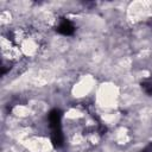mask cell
Masks as SVG:
<instances>
[{"instance_id": "7a4b0ae2", "label": "cell", "mask_w": 152, "mask_h": 152, "mask_svg": "<svg viewBox=\"0 0 152 152\" xmlns=\"http://www.w3.org/2000/svg\"><path fill=\"white\" fill-rule=\"evenodd\" d=\"M97 82L93 75H81L71 86V95L77 101H83L95 94Z\"/></svg>"}, {"instance_id": "6da1fadb", "label": "cell", "mask_w": 152, "mask_h": 152, "mask_svg": "<svg viewBox=\"0 0 152 152\" xmlns=\"http://www.w3.org/2000/svg\"><path fill=\"white\" fill-rule=\"evenodd\" d=\"M120 100L119 87L110 81L99 83L94 94V104H96L103 112L116 110V106Z\"/></svg>"}]
</instances>
